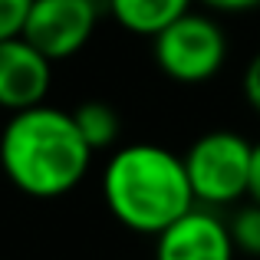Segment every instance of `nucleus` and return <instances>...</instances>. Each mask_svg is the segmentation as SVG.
<instances>
[{
	"instance_id": "6",
	"label": "nucleus",
	"mask_w": 260,
	"mask_h": 260,
	"mask_svg": "<svg viewBox=\"0 0 260 260\" xmlns=\"http://www.w3.org/2000/svg\"><path fill=\"white\" fill-rule=\"evenodd\" d=\"M234 254L231 228L204 204L155 234V260H234Z\"/></svg>"
},
{
	"instance_id": "12",
	"label": "nucleus",
	"mask_w": 260,
	"mask_h": 260,
	"mask_svg": "<svg viewBox=\"0 0 260 260\" xmlns=\"http://www.w3.org/2000/svg\"><path fill=\"white\" fill-rule=\"evenodd\" d=\"M244 99L254 112H260V50L250 56L247 70H244Z\"/></svg>"
},
{
	"instance_id": "7",
	"label": "nucleus",
	"mask_w": 260,
	"mask_h": 260,
	"mask_svg": "<svg viewBox=\"0 0 260 260\" xmlns=\"http://www.w3.org/2000/svg\"><path fill=\"white\" fill-rule=\"evenodd\" d=\"M53 86V59L23 37L0 40V109L23 112L43 106Z\"/></svg>"
},
{
	"instance_id": "4",
	"label": "nucleus",
	"mask_w": 260,
	"mask_h": 260,
	"mask_svg": "<svg viewBox=\"0 0 260 260\" xmlns=\"http://www.w3.org/2000/svg\"><path fill=\"white\" fill-rule=\"evenodd\" d=\"M152 56L168 79L181 86H201L221 73L228 59V37L208 13L188 10L152 37Z\"/></svg>"
},
{
	"instance_id": "9",
	"label": "nucleus",
	"mask_w": 260,
	"mask_h": 260,
	"mask_svg": "<svg viewBox=\"0 0 260 260\" xmlns=\"http://www.w3.org/2000/svg\"><path fill=\"white\" fill-rule=\"evenodd\" d=\"M73 119H76L79 132H83V139L89 142V148L92 152H106V148H112L115 142H119V112H115L109 102L102 99H89V102H79L76 109H73Z\"/></svg>"
},
{
	"instance_id": "2",
	"label": "nucleus",
	"mask_w": 260,
	"mask_h": 260,
	"mask_svg": "<svg viewBox=\"0 0 260 260\" xmlns=\"http://www.w3.org/2000/svg\"><path fill=\"white\" fill-rule=\"evenodd\" d=\"M102 198L115 221L135 234H161L198 204L184 158L152 142L115 148L102 172Z\"/></svg>"
},
{
	"instance_id": "5",
	"label": "nucleus",
	"mask_w": 260,
	"mask_h": 260,
	"mask_svg": "<svg viewBox=\"0 0 260 260\" xmlns=\"http://www.w3.org/2000/svg\"><path fill=\"white\" fill-rule=\"evenodd\" d=\"M99 23V0H33L20 37L46 59L63 63L92 40Z\"/></svg>"
},
{
	"instance_id": "8",
	"label": "nucleus",
	"mask_w": 260,
	"mask_h": 260,
	"mask_svg": "<svg viewBox=\"0 0 260 260\" xmlns=\"http://www.w3.org/2000/svg\"><path fill=\"white\" fill-rule=\"evenodd\" d=\"M194 0H106L112 20L135 37H158L168 23L191 10Z\"/></svg>"
},
{
	"instance_id": "13",
	"label": "nucleus",
	"mask_w": 260,
	"mask_h": 260,
	"mask_svg": "<svg viewBox=\"0 0 260 260\" xmlns=\"http://www.w3.org/2000/svg\"><path fill=\"white\" fill-rule=\"evenodd\" d=\"M198 4H204L208 10H217V13H244L260 7V0H198Z\"/></svg>"
},
{
	"instance_id": "3",
	"label": "nucleus",
	"mask_w": 260,
	"mask_h": 260,
	"mask_svg": "<svg viewBox=\"0 0 260 260\" xmlns=\"http://www.w3.org/2000/svg\"><path fill=\"white\" fill-rule=\"evenodd\" d=\"M250 152L254 145L228 128H214L194 139V145L181 155L194 201L204 208H221V204H234L247 198Z\"/></svg>"
},
{
	"instance_id": "14",
	"label": "nucleus",
	"mask_w": 260,
	"mask_h": 260,
	"mask_svg": "<svg viewBox=\"0 0 260 260\" xmlns=\"http://www.w3.org/2000/svg\"><path fill=\"white\" fill-rule=\"evenodd\" d=\"M247 198L260 204V142L250 152V184H247Z\"/></svg>"
},
{
	"instance_id": "10",
	"label": "nucleus",
	"mask_w": 260,
	"mask_h": 260,
	"mask_svg": "<svg viewBox=\"0 0 260 260\" xmlns=\"http://www.w3.org/2000/svg\"><path fill=\"white\" fill-rule=\"evenodd\" d=\"M231 237H234V247L237 254H247V257H260V204L250 201L231 217Z\"/></svg>"
},
{
	"instance_id": "1",
	"label": "nucleus",
	"mask_w": 260,
	"mask_h": 260,
	"mask_svg": "<svg viewBox=\"0 0 260 260\" xmlns=\"http://www.w3.org/2000/svg\"><path fill=\"white\" fill-rule=\"evenodd\" d=\"M92 148L73 112L33 106L13 112L0 132V168L7 181L30 198H63L86 178Z\"/></svg>"
},
{
	"instance_id": "11",
	"label": "nucleus",
	"mask_w": 260,
	"mask_h": 260,
	"mask_svg": "<svg viewBox=\"0 0 260 260\" xmlns=\"http://www.w3.org/2000/svg\"><path fill=\"white\" fill-rule=\"evenodd\" d=\"M30 7H33V0H0V40H10L23 33Z\"/></svg>"
}]
</instances>
